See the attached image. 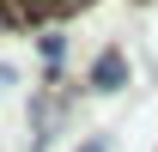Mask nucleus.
<instances>
[{
	"mask_svg": "<svg viewBox=\"0 0 158 152\" xmlns=\"http://www.w3.org/2000/svg\"><path fill=\"white\" fill-rule=\"evenodd\" d=\"M79 152H110V146H103V140H85V146H79Z\"/></svg>",
	"mask_w": 158,
	"mask_h": 152,
	"instance_id": "obj_3",
	"label": "nucleus"
},
{
	"mask_svg": "<svg viewBox=\"0 0 158 152\" xmlns=\"http://www.w3.org/2000/svg\"><path fill=\"white\" fill-rule=\"evenodd\" d=\"M55 6H61V12H73V6H91V0H55Z\"/></svg>",
	"mask_w": 158,
	"mask_h": 152,
	"instance_id": "obj_2",
	"label": "nucleus"
},
{
	"mask_svg": "<svg viewBox=\"0 0 158 152\" xmlns=\"http://www.w3.org/2000/svg\"><path fill=\"white\" fill-rule=\"evenodd\" d=\"M116 85H128V61H122V49H103L91 61V91H116Z\"/></svg>",
	"mask_w": 158,
	"mask_h": 152,
	"instance_id": "obj_1",
	"label": "nucleus"
}]
</instances>
